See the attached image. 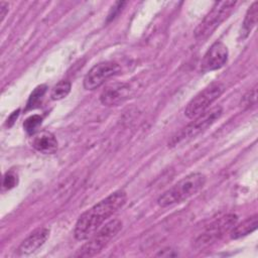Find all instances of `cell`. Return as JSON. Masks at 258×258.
Wrapping results in <instances>:
<instances>
[{"label":"cell","instance_id":"6da1fadb","mask_svg":"<svg viewBox=\"0 0 258 258\" xmlns=\"http://www.w3.org/2000/svg\"><path fill=\"white\" fill-rule=\"evenodd\" d=\"M127 195L124 190H116L84 212L78 219L74 235L79 241L89 239L98 231L106 220L118 212L126 203Z\"/></svg>","mask_w":258,"mask_h":258},{"label":"cell","instance_id":"7a4b0ae2","mask_svg":"<svg viewBox=\"0 0 258 258\" xmlns=\"http://www.w3.org/2000/svg\"><path fill=\"white\" fill-rule=\"evenodd\" d=\"M206 181V175L202 172L187 174L161 194L157 199V204L161 208L180 204L198 194L205 186Z\"/></svg>","mask_w":258,"mask_h":258},{"label":"cell","instance_id":"3957f363","mask_svg":"<svg viewBox=\"0 0 258 258\" xmlns=\"http://www.w3.org/2000/svg\"><path fill=\"white\" fill-rule=\"evenodd\" d=\"M222 113V107L216 106L194 118L190 123H188L186 126L171 136L167 143L168 147H177L191 141L201 133L206 131L209 127H211L221 117Z\"/></svg>","mask_w":258,"mask_h":258},{"label":"cell","instance_id":"277c9868","mask_svg":"<svg viewBox=\"0 0 258 258\" xmlns=\"http://www.w3.org/2000/svg\"><path fill=\"white\" fill-rule=\"evenodd\" d=\"M236 1H219L214 4L209 13L201 21L195 30V38L199 41L207 39L231 14Z\"/></svg>","mask_w":258,"mask_h":258},{"label":"cell","instance_id":"5b68a950","mask_svg":"<svg viewBox=\"0 0 258 258\" xmlns=\"http://www.w3.org/2000/svg\"><path fill=\"white\" fill-rule=\"evenodd\" d=\"M122 229V222L114 219L96 231L76 253L78 257H92L99 254Z\"/></svg>","mask_w":258,"mask_h":258},{"label":"cell","instance_id":"8992f818","mask_svg":"<svg viewBox=\"0 0 258 258\" xmlns=\"http://www.w3.org/2000/svg\"><path fill=\"white\" fill-rule=\"evenodd\" d=\"M225 90V85L222 83H213L206 87L187 103L184 109V115L189 119H194L205 113L222 96Z\"/></svg>","mask_w":258,"mask_h":258},{"label":"cell","instance_id":"52a82bcc","mask_svg":"<svg viewBox=\"0 0 258 258\" xmlns=\"http://www.w3.org/2000/svg\"><path fill=\"white\" fill-rule=\"evenodd\" d=\"M237 221L238 217L234 214H228L215 220L207 227L205 232L197 238L195 241V248L202 250L213 245L226 233L230 232L237 224Z\"/></svg>","mask_w":258,"mask_h":258},{"label":"cell","instance_id":"ba28073f","mask_svg":"<svg viewBox=\"0 0 258 258\" xmlns=\"http://www.w3.org/2000/svg\"><path fill=\"white\" fill-rule=\"evenodd\" d=\"M121 72V68L114 61H102L95 64L86 74L83 85L88 91L98 89L105 84L109 79L118 75Z\"/></svg>","mask_w":258,"mask_h":258},{"label":"cell","instance_id":"9c48e42d","mask_svg":"<svg viewBox=\"0 0 258 258\" xmlns=\"http://www.w3.org/2000/svg\"><path fill=\"white\" fill-rule=\"evenodd\" d=\"M229 57V50L222 41L214 42L204 54L201 61V71L203 73L217 71L223 68Z\"/></svg>","mask_w":258,"mask_h":258},{"label":"cell","instance_id":"30bf717a","mask_svg":"<svg viewBox=\"0 0 258 258\" xmlns=\"http://www.w3.org/2000/svg\"><path fill=\"white\" fill-rule=\"evenodd\" d=\"M131 93L127 83H113L107 86L100 95V101L105 106H118L126 101Z\"/></svg>","mask_w":258,"mask_h":258},{"label":"cell","instance_id":"8fae6325","mask_svg":"<svg viewBox=\"0 0 258 258\" xmlns=\"http://www.w3.org/2000/svg\"><path fill=\"white\" fill-rule=\"evenodd\" d=\"M49 229L42 227L31 232L19 245L17 252L19 255H29L39 249L48 239Z\"/></svg>","mask_w":258,"mask_h":258},{"label":"cell","instance_id":"7c38bea8","mask_svg":"<svg viewBox=\"0 0 258 258\" xmlns=\"http://www.w3.org/2000/svg\"><path fill=\"white\" fill-rule=\"evenodd\" d=\"M31 146L42 154H53L57 150L58 143L51 132L42 130L32 135Z\"/></svg>","mask_w":258,"mask_h":258},{"label":"cell","instance_id":"4fadbf2b","mask_svg":"<svg viewBox=\"0 0 258 258\" xmlns=\"http://www.w3.org/2000/svg\"><path fill=\"white\" fill-rule=\"evenodd\" d=\"M257 226H258V216L255 214L245 219L243 222L236 224L230 231V237L231 239H234V240L245 237L251 234L252 232H254L257 229Z\"/></svg>","mask_w":258,"mask_h":258},{"label":"cell","instance_id":"5bb4252c","mask_svg":"<svg viewBox=\"0 0 258 258\" xmlns=\"http://www.w3.org/2000/svg\"><path fill=\"white\" fill-rule=\"evenodd\" d=\"M257 17H258V2L255 1L247 10L243 25H242V30H241V36L242 38H246L251 30L254 28V26L257 23Z\"/></svg>","mask_w":258,"mask_h":258},{"label":"cell","instance_id":"9a60e30c","mask_svg":"<svg viewBox=\"0 0 258 258\" xmlns=\"http://www.w3.org/2000/svg\"><path fill=\"white\" fill-rule=\"evenodd\" d=\"M71 89H72L71 82H69L67 80H62L53 86V88L51 89V92H50V98L54 101L61 100L70 94Z\"/></svg>","mask_w":258,"mask_h":258},{"label":"cell","instance_id":"2e32d148","mask_svg":"<svg viewBox=\"0 0 258 258\" xmlns=\"http://www.w3.org/2000/svg\"><path fill=\"white\" fill-rule=\"evenodd\" d=\"M42 122V117L39 115H32L29 116L25 121L23 122V128L27 133L34 132L35 129L38 128V126Z\"/></svg>","mask_w":258,"mask_h":258},{"label":"cell","instance_id":"e0dca14e","mask_svg":"<svg viewBox=\"0 0 258 258\" xmlns=\"http://www.w3.org/2000/svg\"><path fill=\"white\" fill-rule=\"evenodd\" d=\"M45 91H46V86L45 85H41V86H38L37 88H35V90L31 93V95L28 99L27 109H30V108L34 107V105H36L40 101V99L44 95Z\"/></svg>","mask_w":258,"mask_h":258},{"label":"cell","instance_id":"ac0fdd59","mask_svg":"<svg viewBox=\"0 0 258 258\" xmlns=\"http://www.w3.org/2000/svg\"><path fill=\"white\" fill-rule=\"evenodd\" d=\"M18 178L13 171H7L3 176L2 186L4 189H11L17 185Z\"/></svg>","mask_w":258,"mask_h":258},{"label":"cell","instance_id":"d6986e66","mask_svg":"<svg viewBox=\"0 0 258 258\" xmlns=\"http://www.w3.org/2000/svg\"><path fill=\"white\" fill-rule=\"evenodd\" d=\"M256 97H257V91H256V88H254L253 90L249 91V92L243 97L242 106H244V107H246V108L251 107L252 105H254V104L256 103Z\"/></svg>","mask_w":258,"mask_h":258},{"label":"cell","instance_id":"ffe728a7","mask_svg":"<svg viewBox=\"0 0 258 258\" xmlns=\"http://www.w3.org/2000/svg\"><path fill=\"white\" fill-rule=\"evenodd\" d=\"M126 4V2H117L113 7H112V9H111V11H110V13L108 14V21H111L112 19H114L116 16H117V14L122 10V7L124 6Z\"/></svg>","mask_w":258,"mask_h":258},{"label":"cell","instance_id":"44dd1931","mask_svg":"<svg viewBox=\"0 0 258 258\" xmlns=\"http://www.w3.org/2000/svg\"><path fill=\"white\" fill-rule=\"evenodd\" d=\"M8 10H9L8 3L4 2V1H1L0 2V19H1V22L4 20L6 14L8 13Z\"/></svg>","mask_w":258,"mask_h":258}]
</instances>
